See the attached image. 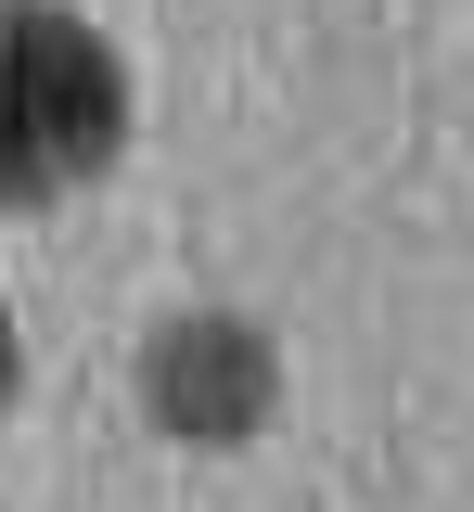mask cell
<instances>
[{
    "label": "cell",
    "mask_w": 474,
    "mask_h": 512,
    "mask_svg": "<svg viewBox=\"0 0 474 512\" xmlns=\"http://www.w3.org/2000/svg\"><path fill=\"white\" fill-rule=\"evenodd\" d=\"M141 410L180 448H244L282 410V346L244 308H167L141 333Z\"/></svg>",
    "instance_id": "obj_2"
},
{
    "label": "cell",
    "mask_w": 474,
    "mask_h": 512,
    "mask_svg": "<svg viewBox=\"0 0 474 512\" xmlns=\"http://www.w3.org/2000/svg\"><path fill=\"white\" fill-rule=\"evenodd\" d=\"M129 154V52L77 0H0V218H39Z\"/></svg>",
    "instance_id": "obj_1"
},
{
    "label": "cell",
    "mask_w": 474,
    "mask_h": 512,
    "mask_svg": "<svg viewBox=\"0 0 474 512\" xmlns=\"http://www.w3.org/2000/svg\"><path fill=\"white\" fill-rule=\"evenodd\" d=\"M13 397H26V333H13V308H0V423H13Z\"/></svg>",
    "instance_id": "obj_3"
}]
</instances>
